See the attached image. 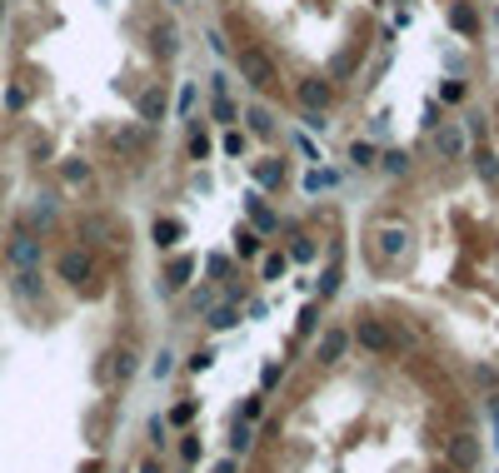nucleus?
Masks as SVG:
<instances>
[{
  "label": "nucleus",
  "instance_id": "obj_1",
  "mask_svg": "<svg viewBox=\"0 0 499 473\" xmlns=\"http://www.w3.org/2000/svg\"><path fill=\"white\" fill-rule=\"evenodd\" d=\"M355 339H360V349H369V354H394V349H400V339H394L380 319H360Z\"/></svg>",
  "mask_w": 499,
  "mask_h": 473
},
{
  "label": "nucleus",
  "instance_id": "obj_2",
  "mask_svg": "<svg viewBox=\"0 0 499 473\" xmlns=\"http://www.w3.org/2000/svg\"><path fill=\"white\" fill-rule=\"evenodd\" d=\"M240 75L255 85V90L275 85V65H269V55H260V50H240Z\"/></svg>",
  "mask_w": 499,
  "mask_h": 473
},
{
  "label": "nucleus",
  "instance_id": "obj_3",
  "mask_svg": "<svg viewBox=\"0 0 499 473\" xmlns=\"http://www.w3.org/2000/svg\"><path fill=\"white\" fill-rule=\"evenodd\" d=\"M445 459H449V468H474V459H480V439L474 434H454L449 439V448H445Z\"/></svg>",
  "mask_w": 499,
  "mask_h": 473
},
{
  "label": "nucleus",
  "instance_id": "obj_4",
  "mask_svg": "<svg viewBox=\"0 0 499 473\" xmlns=\"http://www.w3.org/2000/svg\"><path fill=\"white\" fill-rule=\"evenodd\" d=\"M434 149H440L445 160H460L465 149H469V140H465L460 125H440V135H434Z\"/></svg>",
  "mask_w": 499,
  "mask_h": 473
},
{
  "label": "nucleus",
  "instance_id": "obj_5",
  "mask_svg": "<svg viewBox=\"0 0 499 473\" xmlns=\"http://www.w3.org/2000/svg\"><path fill=\"white\" fill-rule=\"evenodd\" d=\"M345 349H349V334H345V329H325V339H320V359H325V364H340Z\"/></svg>",
  "mask_w": 499,
  "mask_h": 473
},
{
  "label": "nucleus",
  "instance_id": "obj_6",
  "mask_svg": "<svg viewBox=\"0 0 499 473\" xmlns=\"http://www.w3.org/2000/svg\"><path fill=\"white\" fill-rule=\"evenodd\" d=\"M300 100L309 105V110H325L329 105V85L325 80H300Z\"/></svg>",
  "mask_w": 499,
  "mask_h": 473
},
{
  "label": "nucleus",
  "instance_id": "obj_7",
  "mask_svg": "<svg viewBox=\"0 0 499 473\" xmlns=\"http://www.w3.org/2000/svg\"><path fill=\"white\" fill-rule=\"evenodd\" d=\"M10 260H15V264H26V269H30V264L40 260V244H35V240H15V244H10Z\"/></svg>",
  "mask_w": 499,
  "mask_h": 473
},
{
  "label": "nucleus",
  "instance_id": "obj_8",
  "mask_svg": "<svg viewBox=\"0 0 499 473\" xmlns=\"http://www.w3.org/2000/svg\"><path fill=\"white\" fill-rule=\"evenodd\" d=\"M140 115L155 125V120L165 115V90H150V95H145V100H140Z\"/></svg>",
  "mask_w": 499,
  "mask_h": 473
},
{
  "label": "nucleus",
  "instance_id": "obj_9",
  "mask_svg": "<svg viewBox=\"0 0 499 473\" xmlns=\"http://www.w3.org/2000/svg\"><path fill=\"white\" fill-rule=\"evenodd\" d=\"M380 249H385V254H400V249H405V229L385 224V229H380Z\"/></svg>",
  "mask_w": 499,
  "mask_h": 473
},
{
  "label": "nucleus",
  "instance_id": "obj_10",
  "mask_svg": "<svg viewBox=\"0 0 499 473\" xmlns=\"http://www.w3.org/2000/svg\"><path fill=\"white\" fill-rule=\"evenodd\" d=\"M245 120H250V130H255V135H269V130H275V120H269L265 105H255V110H250Z\"/></svg>",
  "mask_w": 499,
  "mask_h": 473
},
{
  "label": "nucleus",
  "instance_id": "obj_11",
  "mask_svg": "<svg viewBox=\"0 0 499 473\" xmlns=\"http://www.w3.org/2000/svg\"><path fill=\"white\" fill-rule=\"evenodd\" d=\"M35 289H40V274H35V269H20V274H15V294H26V299H30Z\"/></svg>",
  "mask_w": 499,
  "mask_h": 473
},
{
  "label": "nucleus",
  "instance_id": "obj_12",
  "mask_svg": "<svg viewBox=\"0 0 499 473\" xmlns=\"http://www.w3.org/2000/svg\"><path fill=\"white\" fill-rule=\"evenodd\" d=\"M60 274H65V279H75V284H80V274H85V260H80V254L70 249L65 260H60Z\"/></svg>",
  "mask_w": 499,
  "mask_h": 473
},
{
  "label": "nucleus",
  "instance_id": "obj_13",
  "mask_svg": "<svg viewBox=\"0 0 499 473\" xmlns=\"http://www.w3.org/2000/svg\"><path fill=\"white\" fill-rule=\"evenodd\" d=\"M329 185H335V175H329V169H309V175H305V189H309V195H315V189H329Z\"/></svg>",
  "mask_w": 499,
  "mask_h": 473
},
{
  "label": "nucleus",
  "instance_id": "obj_14",
  "mask_svg": "<svg viewBox=\"0 0 499 473\" xmlns=\"http://www.w3.org/2000/svg\"><path fill=\"white\" fill-rule=\"evenodd\" d=\"M210 324H215V329H235V324H240V314H235L230 304H220V309L210 314Z\"/></svg>",
  "mask_w": 499,
  "mask_h": 473
},
{
  "label": "nucleus",
  "instance_id": "obj_15",
  "mask_svg": "<svg viewBox=\"0 0 499 473\" xmlns=\"http://www.w3.org/2000/svg\"><path fill=\"white\" fill-rule=\"evenodd\" d=\"M349 160H355V165H374V145H369V140H355V145H349Z\"/></svg>",
  "mask_w": 499,
  "mask_h": 473
},
{
  "label": "nucleus",
  "instance_id": "obj_16",
  "mask_svg": "<svg viewBox=\"0 0 499 473\" xmlns=\"http://www.w3.org/2000/svg\"><path fill=\"white\" fill-rule=\"evenodd\" d=\"M170 369H175V354H165V349H160V359L150 364V374H155V379H170Z\"/></svg>",
  "mask_w": 499,
  "mask_h": 473
},
{
  "label": "nucleus",
  "instance_id": "obj_17",
  "mask_svg": "<svg viewBox=\"0 0 499 473\" xmlns=\"http://www.w3.org/2000/svg\"><path fill=\"white\" fill-rule=\"evenodd\" d=\"M405 149H389V155H385V169H389V175H405Z\"/></svg>",
  "mask_w": 499,
  "mask_h": 473
},
{
  "label": "nucleus",
  "instance_id": "obj_18",
  "mask_svg": "<svg viewBox=\"0 0 499 473\" xmlns=\"http://www.w3.org/2000/svg\"><path fill=\"white\" fill-rule=\"evenodd\" d=\"M250 214H255V224H265V229H269V224H275V220H269V209L260 204V195H250Z\"/></svg>",
  "mask_w": 499,
  "mask_h": 473
},
{
  "label": "nucleus",
  "instance_id": "obj_19",
  "mask_svg": "<svg viewBox=\"0 0 499 473\" xmlns=\"http://www.w3.org/2000/svg\"><path fill=\"white\" fill-rule=\"evenodd\" d=\"M185 274H190V260H175V264H170V289L185 284Z\"/></svg>",
  "mask_w": 499,
  "mask_h": 473
},
{
  "label": "nucleus",
  "instance_id": "obj_20",
  "mask_svg": "<svg viewBox=\"0 0 499 473\" xmlns=\"http://www.w3.org/2000/svg\"><path fill=\"white\" fill-rule=\"evenodd\" d=\"M474 165H480V175H485L489 185L499 180V165H494V155H480V160H474Z\"/></svg>",
  "mask_w": 499,
  "mask_h": 473
},
{
  "label": "nucleus",
  "instance_id": "obj_21",
  "mask_svg": "<svg viewBox=\"0 0 499 473\" xmlns=\"http://www.w3.org/2000/svg\"><path fill=\"white\" fill-rule=\"evenodd\" d=\"M215 120H220V125H230V120H235V105H230V100H225V95L215 100Z\"/></svg>",
  "mask_w": 499,
  "mask_h": 473
},
{
  "label": "nucleus",
  "instance_id": "obj_22",
  "mask_svg": "<svg viewBox=\"0 0 499 473\" xmlns=\"http://www.w3.org/2000/svg\"><path fill=\"white\" fill-rule=\"evenodd\" d=\"M285 274V260H280V254H269V260H265V279H280Z\"/></svg>",
  "mask_w": 499,
  "mask_h": 473
},
{
  "label": "nucleus",
  "instance_id": "obj_23",
  "mask_svg": "<svg viewBox=\"0 0 499 473\" xmlns=\"http://www.w3.org/2000/svg\"><path fill=\"white\" fill-rule=\"evenodd\" d=\"M195 110V85H185V90H180V115H190Z\"/></svg>",
  "mask_w": 499,
  "mask_h": 473
},
{
  "label": "nucleus",
  "instance_id": "obj_24",
  "mask_svg": "<svg viewBox=\"0 0 499 473\" xmlns=\"http://www.w3.org/2000/svg\"><path fill=\"white\" fill-rule=\"evenodd\" d=\"M210 364H215V354H210V349H200V354H195V359H190V369H195V374H200V369H210Z\"/></svg>",
  "mask_w": 499,
  "mask_h": 473
},
{
  "label": "nucleus",
  "instance_id": "obj_25",
  "mask_svg": "<svg viewBox=\"0 0 499 473\" xmlns=\"http://www.w3.org/2000/svg\"><path fill=\"white\" fill-rule=\"evenodd\" d=\"M210 50H215V55H230V40H225L220 30H210Z\"/></svg>",
  "mask_w": 499,
  "mask_h": 473
},
{
  "label": "nucleus",
  "instance_id": "obj_26",
  "mask_svg": "<svg viewBox=\"0 0 499 473\" xmlns=\"http://www.w3.org/2000/svg\"><path fill=\"white\" fill-rule=\"evenodd\" d=\"M240 149H245V135L230 130V135H225V155H240Z\"/></svg>",
  "mask_w": 499,
  "mask_h": 473
},
{
  "label": "nucleus",
  "instance_id": "obj_27",
  "mask_svg": "<svg viewBox=\"0 0 499 473\" xmlns=\"http://www.w3.org/2000/svg\"><path fill=\"white\" fill-rule=\"evenodd\" d=\"M85 175H90V169H85V165H65V180H70V185H80V180H85Z\"/></svg>",
  "mask_w": 499,
  "mask_h": 473
},
{
  "label": "nucleus",
  "instance_id": "obj_28",
  "mask_svg": "<svg viewBox=\"0 0 499 473\" xmlns=\"http://www.w3.org/2000/svg\"><path fill=\"white\" fill-rule=\"evenodd\" d=\"M205 149H210V145H205V135H190V155H195V160H205Z\"/></svg>",
  "mask_w": 499,
  "mask_h": 473
},
{
  "label": "nucleus",
  "instance_id": "obj_29",
  "mask_svg": "<svg viewBox=\"0 0 499 473\" xmlns=\"http://www.w3.org/2000/svg\"><path fill=\"white\" fill-rule=\"evenodd\" d=\"M494 434H499V403H494ZM494 443H499V439H494Z\"/></svg>",
  "mask_w": 499,
  "mask_h": 473
},
{
  "label": "nucleus",
  "instance_id": "obj_30",
  "mask_svg": "<svg viewBox=\"0 0 499 473\" xmlns=\"http://www.w3.org/2000/svg\"><path fill=\"white\" fill-rule=\"evenodd\" d=\"M165 6H190V0H165Z\"/></svg>",
  "mask_w": 499,
  "mask_h": 473
}]
</instances>
